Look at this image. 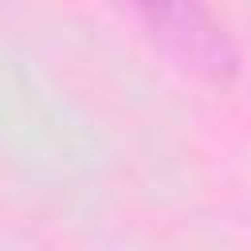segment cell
Listing matches in <instances>:
<instances>
[{
  "mask_svg": "<svg viewBox=\"0 0 251 251\" xmlns=\"http://www.w3.org/2000/svg\"><path fill=\"white\" fill-rule=\"evenodd\" d=\"M126 8L180 71L212 86H227L239 75V51L204 0H126Z\"/></svg>",
  "mask_w": 251,
  "mask_h": 251,
  "instance_id": "6da1fadb",
  "label": "cell"
}]
</instances>
